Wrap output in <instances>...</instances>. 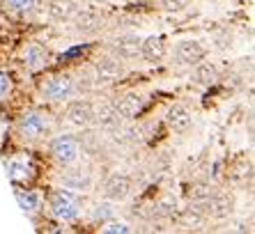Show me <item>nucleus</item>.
Wrapping results in <instances>:
<instances>
[{"mask_svg":"<svg viewBox=\"0 0 255 234\" xmlns=\"http://www.w3.org/2000/svg\"><path fill=\"white\" fill-rule=\"evenodd\" d=\"M65 119L67 124L76 126V129H90L92 126V101L85 99V97H78L74 99L71 97L69 101H65Z\"/></svg>","mask_w":255,"mask_h":234,"instance_id":"obj_11","label":"nucleus"},{"mask_svg":"<svg viewBox=\"0 0 255 234\" xmlns=\"http://www.w3.org/2000/svg\"><path fill=\"white\" fill-rule=\"evenodd\" d=\"M76 94V78L71 71H58L44 78L39 85V99L44 104H65Z\"/></svg>","mask_w":255,"mask_h":234,"instance_id":"obj_3","label":"nucleus"},{"mask_svg":"<svg viewBox=\"0 0 255 234\" xmlns=\"http://www.w3.org/2000/svg\"><path fill=\"white\" fill-rule=\"evenodd\" d=\"M69 23L74 25V30H76L78 35H92L104 23V12L95 5L76 7V14H74V18H71Z\"/></svg>","mask_w":255,"mask_h":234,"instance_id":"obj_13","label":"nucleus"},{"mask_svg":"<svg viewBox=\"0 0 255 234\" xmlns=\"http://www.w3.org/2000/svg\"><path fill=\"white\" fill-rule=\"evenodd\" d=\"M30 163L25 161V158H12L9 163H7V175H9V179H12L14 184L18 182H28L30 177Z\"/></svg>","mask_w":255,"mask_h":234,"instance_id":"obj_23","label":"nucleus"},{"mask_svg":"<svg viewBox=\"0 0 255 234\" xmlns=\"http://www.w3.org/2000/svg\"><path fill=\"white\" fill-rule=\"evenodd\" d=\"M172 60H175V65L179 67H193L196 62L207 58V48L202 46L198 39H179L175 44H170V51H168Z\"/></svg>","mask_w":255,"mask_h":234,"instance_id":"obj_8","label":"nucleus"},{"mask_svg":"<svg viewBox=\"0 0 255 234\" xmlns=\"http://www.w3.org/2000/svg\"><path fill=\"white\" fill-rule=\"evenodd\" d=\"M131 193H133V177L127 175V172H113L101 184V198L111 200L115 205L129 200Z\"/></svg>","mask_w":255,"mask_h":234,"instance_id":"obj_9","label":"nucleus"},{"mask_svg":"<svg viewBox=\"0 0 255 234\" xmlns=\"http://www.w3.org/2000/svg\"><path fill=\"white\" fill-rule=\"evenodd\" d=\"M175 223H177L182 230H189V232H202V230L207 228L209 218L202 214L200 209H198L196 205H189L186 209H179L175 211Z\"/></svg>","mask_w":255,"mask_h":234,"instance_id":"obj_18","label":"nucleus"},{"mask_svg":"<svg viewBox=\"0 0 255 234\" xmlns=\"http://www.w3.org/2000/svg\"><path fill=\"white\" fill-rule=\"evenodd\" d=\"M166 126L172 131V133H186V131L193 126V113H191V108L186 104H182V101H177V104H172L170 108L166 111Z\"/></svg>","mask_w":255,"mask_h":234,"instance_id":"obj_16","label":"nucleus"},{"mask_svg":"<svg viewBox=\"0 0 255 234\" xmlns=\"http://www.w3.org/2000/svg\"><path fill=\"white\" fill-rule=\"evenodd\" d=\"M122 122L118 115V111H115L113 101H97L95 106H92V124H95L97 129H106L111 131L113 126H118V124Z\"/></svg>","mask_w":255,"mask_h":234,"instance_id":"obj_17","label":"nucleus"},{"mask_svg":"<svg viewBox=\"0 0 255 234\" xmlns=\"http://www.w3.org/2000/svg\"><path fill=\"white\" fill-rule=\"evenodd\" d=\"M2 5L18 16H30L39 9V0H2Z\"/></svg>","mask_w":255,"mask_h":234,"instance_id":"obj_24","label":"nucleus"},{"mask_svg":"<svg viewBox=\"0 0 255 234\" xmlns=\"http://www.w3.org/2000/svg\"><path fill=\"white\" fill-rule=\"evenodd\" d=\"M12 88H14V81H12V76H9L7 71H2V69H0V101H2V99H7V97L12 94Z\"/></svg>","mask_w":255,"mask_h":234,"instance_id":"obj_26","label":"nucleus"},{"mask_svg":"<svg viewBox=\"0 0 255 234\" xmlns=\"http://www.w3.org/2000/svg\"><path fill=\"white\" fill-rule=\"evenodd\" d=\"M58 188L74 195H88L95 191V175L88 168H81L78 163L60 168L58 175Z\"/></svg>","mask_w":255,"mask_h":234,"instance_id":"obj_7","label":"nucleus"},{"mask_svg":"<svg viewBox=\"0 0 255 234\" xmlns=\"http://www.w3.org/2000/svg\"><path fill=\"white\" fill-rule=\"evenodd\" d=\"M81 142H78L76 135L71 133H58L48 140V158L53 161L60 168H67V165H74L81 161Z\"/></svg>","mask_w":255,"mask_h":234,"instance_id":"obj_5","label":"nucleus"},{"mask_svg":"<svg viewBox=\"0 0 255 234\" xmlns=\"http://www.w3.org/2000/svg\"><path fill=\"white\" fill-rule=\"evenodd\" d=\"M21 62L28 71L37 74V71H44L48 65H51V51H48L44 44L39 41H30L25 44L23 53H21Z\"/></svg>","mask_w":255,"mask_h":234,"instance_id":"obj_15","label":"nucleus"},{"mask_svg":"<svg viewBox=\"0 0 255 234\" xmlns=\"http://www.w3.org/2000/svg\"><path fill=\"white\" fill-rule=\"evenodd\" d=\"M191 69H193L191 71V78H193V83L200 85V88H209V85H214V83L219 81V69H216L214 62L200 60V62H196Z\"/></svg>","mask_w":255,"mask_h":234,"instance_id":"obj_21","label":"nucleus"},{"mask_svg":"<svg viewBox=\"0 0 255 234\" xmlns=\"http://www.w3.org/2000/svg\"><path fill=\"white\" fill-rule=\"evenodd\" d=\"M74 14H76L74 0H48L46 2V16L53 23H69Z\"/></svg>","mask_w":255,"mask_h":234,"instance_id":"obj_19","label":"nucleus"},{"mask_svg":"<svg viewBox=\"0 0 255 234\" xmlns=\"http://www.w3.org/2000/svg\"><path fill=\"white\" fill-rule=\"evenodd\" d=\"M53 131V115L46 108H30L16 119V135L25 142H37Z\"/></svg>","mask_w":255,"mask_h":234,"instance_id":"obj_2","label":"nucleus"},{"mask_svg":"<svg viewBox=\"0 0 255 234\" xmlns=\"http://www.w3.org/2000/svg\"><path fill=\"white\" fill-rule=\"evenodd\" d=\"M127 76V62H122L120 58H115L113 53L111 55H104V58H97L90 67V78L95 83V88H108V85H115L122 78Z\"/></svg>","mask_w":255,"mask_h":234,"instance_id":"obj_4","label":"nucleus"},{"mask_svg":"<svg viewBox=\"0 0 255 234\" xmlns=\"http://www.w3.org/2000/svg\"><path fill=\"white\" fill-rule=\"evenodd\" d=\"M145 104H147L145 94L136 92V90L122 92V94H118V97L113 99V106H115V111H118V115H120L122 122H133V119L142 113Z\"/></svg>","mask_w":255,"mask_h":234,"instance_id":"obj_10","label":"nucleus"},{"mask_svg":"<svg viewBox=\"0 0 255 234\" xmlns=\"http://www.w3.org/2000/svg\"><path fill=\"white\" fill-rule=\"evenodd\" d=\"M46 205V214L60 225H71L83 216V207L78 202V195L67 193L62 188H53L44 200Z\"/></svg>","mask_w":255,"mask_h":234,"instance_id":"obj_1","label":"nucleus"},{"mask_svg":"<svg viewBox=\"0 0 255 234\" xmlns=\"http://www.w3.org/2000/svg\"><path fill=\"white\" fill-rule=\"evenodd\" d=\"M140 41H142V37H138L136 32H122V35H115L111 39L108 48L122 62H131V60L140 58Z\"/></svg>","mask_w":255,"mask_h":234,"instance_id":"obj_12","label":"nucleus"},{"mask_svg":"<svg viewBox=\"0 0 255 234\" xmlns=\"http://www.w3.org/2000/svg\"><path fill=\"white\" fill-rule=\"evenodd\" d=\"M99 232L101 234H131V232H136V230H133L131 223L120 221V218H111L104 225H99Z\"/></svg>","mask_w":255,"mask_h":234,"instance_id":"obj_25","label":"nucleus"},{"mask_svg":"<svg viewBox=\"0 0 255 234\" xmlns=\"http://www.w3.org/2000/svg\"><path fill=\"white\" fill-rule=\"evenodd\" d=\"M16 202H18V207L23 209L25 216H30V218L39 216L44 211V198L37 193V191H32V188H18Z\"/></svg>","mask_w":255,"mask_h":234,"instance_id":"obj_20","label":"nucleus"},{"mask_svg":"<svg viewBox=\"0 0 255 234\" xmlns=\"http://www.w3.org/2000/svg\"><path fill=\"white\" fill-rule=\"evenodd\" d=\"M125 2H140V0H125Z\"/></svg>","mask_w":255,"mask_h":234,"instance_id":"obj_28","label":"nucleus"},{"mask_svg":"<svg viewBox=\"0 0 255 234\" xmlns=\"http://www.w3.org/2000/svg\"><path fill=\"white\" fill-rule=\"evenodd\" d=\"M196 207L209 221H228L237 209V200H235V195L230 191H214L212 188Z\"/></svg>","mask_w":255,"mask_h":234,"instance_id":"obj_6","label":"nucleus"},{"mask_svg":"<svg viewBox=\"0 0 255 234\" xmlns=\"http://www.w3.org/2000/svg\"><path fill=\"white\" fill-rule=\"evenodd\" d=\"M168 51H170V41L166 35H149L142 37L140 41V58L149 65H161L168 58Z\"/></svg>","mask_w":255,"mask_h":234,"instance_id":"obj_14","label":"nucleus"},{"mask_svg":"<svg viewBox=\"0 0 255 234\" xmlns=\"http://www.w3.org/2000/svg\"><path fill=\"white\" fill-rule=\"evenodd\" d=\"M115 207H118L115 202L101 198L99 202H95V205H92V209H90V221L95 223V225H104L106 221L115 218Z\"/></svg>","mask_w":255,"mask_h":234,"instance_id":"obj_22","label":"nucleus"},{"mask_svg":"<svg viewBox=\"0 0 255 234\" xmlns=\"http://www.w3.org/2000/svg\"><path fill=\"white\" fill-rule=\"evenodd\" d=\"M159 2L161 9H166V12H179V9H184L189 5V0H156Z\"/></svg>","mask_w":255,"mask_h":234,"instance_id":"obj_27","label":"nucleus"}]
</instances>
